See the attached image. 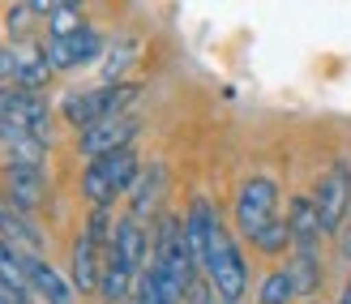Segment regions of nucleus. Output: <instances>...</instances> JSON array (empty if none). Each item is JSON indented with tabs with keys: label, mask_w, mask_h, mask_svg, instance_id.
Masks as SVG:
<instances>
[{
	"label": "nucleus",
	"mask_w": 351,
	"mask_h": 304,
	"mask_svg": "<svg viewBox=\"0 0 351 304\" xmlns=\"http://www.w3.org/2000/svg\"><path fill=\"white\" fill-rule=\"evenodd\" d=\"M202 270H206V283L215 288V296H219L223 304H240V296L249 292V266H244L240 248H236L232 236H227L223 223H215V231H210Z\"/></svg>",
	"instance_id": "obj_1"
},
{
	"label": "nucleus",
	"mask_w": 351,
	"mask_h": 304,
	"mask_svg": "<svg viewBox=\"0 0 351 304\" xmlns=\"http://www.w3.org/2000/svg\"><path fill=\"white\" fill-rule=\"evenodd\" d=\"M137 176H142V167H137V154H133V146H129V150L90 159V163H86V172H82V193H86V202H90L95 210H108L120 193L133 189Z\"/></svg>",
	"instance_id": "obj_2"
},
{
	"label": "nucleus",
	"mask_w": 351,
	"mask_h": 304,
	"mask_svg": "<svg viewBox=\"0 0 351 304\" xmlns=\"http://www.w3.org/2000/svg\"><path fill=\"white\" fill-rule=\"evenodd\" d=\"M142 95V86L137 82H120V86H95V91H77V95H69L64 99V120L69 124H77V129H95V124L103 120H116V116H125L129 112V103Z\"/></svg>",
	"instance_id": "obj_3"
},
{
	"label": "nucleus",
	"mask_w": 351,
	"mask_h": 304,
	"mask_svg": "<svg viewBox=\"0 0 351 304\" xmlns=\"http://www.w3.org/2000/svg\"><path fill=\"white\" fill-rule=\"evenodd\" d=\"M274 219H283L278 214V185L270 176H249L236 193V223L244 231V240H257Z\"/></svg>",
	"instance_id": "obj_4"
},
{
	"label": "nucleus",
	"mask_w": 351,
	"mask_h": 304,
	"mask_svg": "<svg viewBox=\"0 0 351 304\" xmlns=\"http://www.w3.org/2000/svg\"><path fill=\"white\" fill-rule=\"evenodd\" d=\"M0 129H22L30 137H39L43 146H51V112L39 95L30 91H0Z\"/></svg>",
	"instance_id": "obj_5"
},
{
	"label": "nucleus",
	"mask_w": 351,
	"mask_h": 304,
	"mask_svg": "<svg viewBox=\"0 0 351 304\" xmlns=\"http://www.w3.org/2000/svg\"><path fill=\"white\" fill-rule=\"evenodd\" d=\"M313 206H317V219H322V231L335 236L343 227L347 210H351V163L339 159L322 180H317V193H313Z\"/></svg>",
	"instance_id": "obj_6"
},
{
	"label": "nucleus",
	"mask_w": 351,
	"mask_h": 304,
	"mask_svg": "<svg viewBox=\"0 0 351 304\" xmlns=\"http://www.w3.org/2000/svg\"><path fill=\"white\" fill-rule=\"evenodd\" d=\"M47 65L51 73L56 69H77V65H90L99 51H103V34L95 26H77V30H64V34H47Z\"/></svg>",
	"instance_id": "obj_7"
},
{
	"label": "nucleus",
	"mask_w": 351,
	"mask_h": 304,
	"mask_svg": "<svg viewBox=\"0 0 351 304\" xmlns=\"http://www.w3.org/2000/svg\"><path fill=\"white\" fill-rule=\"evenodd\" d=\"M0 240L13 244L17 253H26V257H43V244H47L39 223H30V214L17 210L5 193H0Z\"/></svg>",
	"instance_id": "obj_8"
},
{
	"label": "nucleus",
	"mask_w": 351,
	"mask_h": 304,
	"mask_svg": "<svg viewBox=\"0 0 351 304\" xmlns=\"http://www.w3.org/2000/svg\"><path fill=\"white\" fill-rule=\"evenodd\" d=\"M133 133H137V116H116V120H103V124H95V129H86L77 137V150L86 159H103V154L129 150Z\"/></svg>",
	"instance_id": "obj_9"
},
{
	"label": "nucleus",
	"mask_w": 351,
	"mask_h": 304,
	"mask_svg": "<svg viewBox=\"0 0 351 304\" xmlns=\"http://www.w3.org/2000/svg\"><path fill=\"white\" fill-rule=\"evenodd\" d=\"M5 198L17 206V210H39L43 198H47V176L43 167H34V163H9L5 167Z\"/></svg>",
	"instance_id": "obj_10"
},
{
	"label": "nucleus",
	"mask_w": 351,
	"mask_h": 304,
	"mask_svg": "<svg viewBox=\"0 0 351 304\" xmlns=\"http://www.w3.org/2000/svg\"><path fill=\"white\" fill-rule=\"evenodd\" d=\"M287 227H291V248L295 253H322V219H317V206L313 198H295L287 210Z\"/></svg>",
	"instance_id": "obj_11"
},
{
	"label": "nucleus",
	"mask_w": 351,
	"mask_h": 304,
	"mask_svg": "<svg viewBox=\"0 0 351 304\" xmlns=\"http://www.w3.org/2000/svg\"><path fill=\"white\" fill-rule=\"evenodd\" d=\"M26 279H30V296H39L43 304H77L73 300V283L60 270H51L43 257H26Z\"/></svg>",
	"instance_id": "obj_12"
},
{
	"label": "nucleus",
	"mask_w": 351,
	"mask_h": 304,
	"mask_svg": "<svg viewBox=\"0 0 351 304\" xmlns=\"http://www.w3.org/2000/svg\"><path fill=\"white\" fill-rule=\"evenodd\" d=\"M103 248L90 231H82L73 240V288L77 292H99V279H103Z\"/></svg>",
	"instance_id": "obj_13"
},
{
	"label": "nucleus",
	"mask_w": 351,
	"mask_h": 304,
	"mask_svg": "<svg viewBox=\"0 0 351 304\" xmlns=\"http://www.w3.org/2000/svg\"><path fill=\"white\" fill-rule=\"evenodd\" d=\"M13 82H17V91H39V86H47L51 78V65H47V47L43 43H22L13 51Z\"/></svg>",
	"instance_id": "obj_14"
},
{
	"label": "nucleus",
	"mask_w": 351,
	"mask_h": 304,
	"mask_svg": "<svg viewBox=\"0 0 351 304\" xmlns=\"http://www.w3.org/2000/svg\"><path fill=\"white\" fill-rule=\"evenodd\" d=\"M163 185H167V176H163V163H154V167H146L142 176H137V180H133V202H129V219L146 223V214H154V210H159Z\"/></svg>",
	"instance_id": "obj_15"
},
{
	"label": "nucleus",
	"mask_w": 351,
	"mask_h": 304,
	"mask_svg": "<svg viewBox=\"0 0 351 304\" xmlns=\"http://www.w3.org/2000/svg\"><path fill=\"white\" fill-rule=\"evenodd\" d=\"M287 274H291L295 296H313L322 288V253H295L291 266H287Z\"/></svg>",
	"instance_id": "obj_16"
},
{
	"label": "nucleus",
	"mask_w": 351,
	"mask_h": 304,
	"mask_svg": "<svg viewBox=\"0 0 351 304\" xmlns=\"http://www.w3.org/2000/svg\"><path fill=\"white\" fill-rule=\"evenodd\" d=\"M0 279H5L9 288H17V292H26V296H30L26 253H17V248H13V244H5V240H0Z\"/></svg>",
	"instance_id": "obj_17"
},
{
	"label": "nucleus",
	"mask_w": 351,
	"mask_h": 304,
	"mask_svg": "<svg viewBox=\"0 0 351 304\" xmlns=\"http://www.w3.org/2000/svg\"><path fill=\"white\" fill-rule=\"evenodd\" d=\"M295 300V288H291V274L287 266L283 270H270L261 279V292H257V304H291Z\"/></svg>",
	"instance_id": "obj_18"
},
{
	"label": "nucleus",
	"mask_w": 351,
	"mask_h": 304,
	"mask_svg": "<svg viewBox=\"0 0 351 304\" xmlns=\"http://www.w3.org/2000/svg\"><path fill=\"white\" fill-rule=\"evenodd\" d=\"M253 248H257V253H266V257L287 253V248H291V227H287V219H274V223L253 240Z\"/></svg>",
	"instance_id": "obj_19"
},
{
	"label": "nucleus",
	"mask_w": 351,
	"mask_h": 304,
	"mask_svg": "<svg viewBox=\"0 0 351 304\" xmlns=\"http://www.w3.org/2000/svg\"><path fill=\"white\" fill-rule=\"evenodd\" d=\"M184 304H219V300H215V288L197 274V279L189 283V292H184Z\"/></svg>",
	"instance_id": "obj_20"
},
{
	"label": "nucleus",
	"mask_w": 351,
	"mask_h": 304,
	"mask_svg": "<svg viewBox=\"0 0 351 304\" xmlns=\"http://www.w3.org/2000/svg\"><path fill=\"white\" fill-rule=\"evenodd\" d=\"M0 304H30V296L17 292V288H9V283L0 279Z\"/></svg>",
	"instance_id": "obj_21"
},
{
	"label": "nucleus",
	"mask_w": 351,
	"mask_h": 304,
	"mask_svg": "<svg viewBox=\"0 0 351 304\" xmlns=\"http://www.w3.org/2000/svg\"><path fill=\"white\" fill-rule=\"evenodd\" d=\"M13 69H17V65H13V51H9L5 43H0V86H5V82L13 78Z\"/></svg>",
	"instance_id": "obj_22"
},
{
	"label": "nucleus",
	"mask_w": 351,
	"mask_h": 304,
	"mask_svg": "<svg viewBox=\"0 0 351 304\" xmlns=\"http://www.w3.org/2000/svg\"><path fill=\"white\" fill-rule=\"evenodd\" d=\"M219 304H223V300H219Z\"/></svg>",
	"instance_id": "obj_23"
}]
</instances>
